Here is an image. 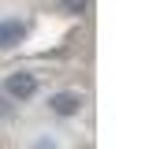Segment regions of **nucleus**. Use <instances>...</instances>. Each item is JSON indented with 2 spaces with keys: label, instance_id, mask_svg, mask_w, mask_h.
<instances>
[{
  "label": "nucleus",
  "instance_id": "obj_1",
  "mask_svg": "<svg viewBox=\"0 0 160 149\" xmlns=\"http://www.w3.org/2000/svg\"><path fill=\"white\" fill-rule=\"evenodd\" d=\"M34 90H38V78H34L30 71H15V74H8V93H11V97L26 101V97H34Z\"/></svg>",
  "mask_w": 160,
  "mask_h": 149
},
{
  "label": "nucleus",
  "instance_id": "obj_2",
  "mask_svg": "<svg viewBox=\"0 0 160 149\" xmlns=\"http://www.w3.org/2000/svg\"><path fill=\"white\" fill-rule=\"evenodd\" d=\"M22 37H26V26H22L19 19H0V49H4V52L15 49Z\"/></svg>",
  "mask_w": 160,
  "mask_h": 149
},
{
  "label": "nucleus",
  "instance_id": "obj_3",
  "mask_svg": "<svg viewBox=\"0 0 160 149\" xmlns=\"http://www.w3.org/2000/svg\"><path fill=\"white\" fill-rule=\"evenodd\" d=\"M48 108L56 112V116H75L82 108V97L78 93H52L48 97Z\"/></svg>",
  "mask_w": 160,
  "mask_h": 149
},
{
  "label": "nucleus",
  "instance_id": "obj_4",
  "mask_svg": "<svg viewBox=\"0 0 160 149\" xmlns=\"http://www.w3.org/2000/svg\"><path fill=\"white\" fill-rule=\"evenodd\" d=\"M63 11L67 15H82L86 11V0H63Z\"/></svg>",
  "mask_w": 160,
  "mask_h": 149
}]
</instances>
